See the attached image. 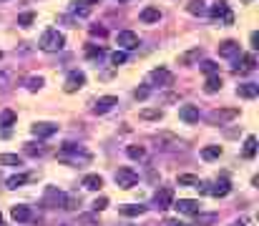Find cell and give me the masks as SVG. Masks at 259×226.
Here are the masks:
<instances>
[{
  "instance_id": "obj_1",
  "label": "cell",
  "mask_w": 259,
  "mask_h": 226,
  "mask_svg": "<svg viewBox=\"0 0 259 226\" xmlns=\"http://www.w3.org/2000/svg\"><path fill=\"white\" fill-rule=\"evenodd\" d=\"M58 158L63 164H71V166H86L91 164V151H86L83 146H76V143H63L58 148Z\"/></svg>"
},
{
  "instance_id": "obj_2",
  "label": "cell",
  "mask_w": 259,
  "mask_h": 226,
  "mask_svg": "<svg viewBox=\"0 0 259 226\" xmlns=\"http://www.w3.org/2000/svg\"><path fill=\"white\" fill-rule=\"evenodd\" d=\"M38 45H40V51H46V53H58V51H63V45H66V35L56 28H48L40 35Z\"/></svg>"
},
{
  "instance_id": "obj_3",
  "label": "cell",
  "mask_w": 259,
  "mask_h": 226,
  "mask_svg": "<svg viewBox=\"0 0 259 226\" xmlns=\"http://www.w3.org/2000/svg\"><path fill=\"white\" fill-rule=\"evenodd\" d=\"M136 184H139V173H136L134 169L123 166V169L116 171V186H118V189H134Z\"/></svg>"
},
{
  "instance_id": "obj_4",
  "label": "cell",
  "mask_w": 259,
  "mask_h": 226,
  "mask_svg": "<svg viewBox=\"0 0 259 226\" xmlns=\"http://www.w3.org/2000/svg\"><path fill=\"white\" fill-rule=\"evenodd\" d=\"M236 116H239V111H236V108H217V111L209 113V121H211L214 126H224V123L234 121Z\"/></svg>"
},
{
  "instance_id": "obj_5",
  "label": "cell",
  "mask_w": 259,
  "mask_h": 226,
  "mask_svg": "<svg viewBox=\"0 0 259 226\" xmlns=\"http://www.w3.org/2000/svg\"><path fill=\"white\" fill-rule=\"evenodd\" d=\"M179 214H184V216H199V211H201V203L199 201H194V198H179V201H174L171 203Z\"/></svg>"
},
{
  "instance_id": "obj_6",
  "label": "cell",
  "mask_w": 259,
  "mask_h": 226,
  "mask_svg": "<svg viewBox=\"0 0 259 226\" xmlns=\"http://www.w3.org/2000/svg\"><path fill=\"white\" fill-rule=\"evenodd\" d=\"M209 15L214 18V20H224L227 23V26H231V23H234V13L229 10V5H227V0H217V3H214L211 5V10H209Z\"/></svg>"
},
{
  "instance_id": "obj_7",
  "label": "cell",
  "mask_w": 259,
  "mask_h": 226,
  "mask_svg": "<svg viewBox=\"0 0 259 226\" xmlns=\"http://www.w3.org/2000/svg\"><path fill=\"white\" fill-rule=\"evenodd\" d=\"M83 85H86V76L81 71H71L66 83H63V90H66V93H76V90H81Z\"/></svg>"
},
{
  "instance_id": "obj_8",
  "label": "cell",
  "mask_w": 259,
  "mask_h": 226,
  "mask_svg": "<svg viewBox=\"0 0 259 226\" xmlns=\"http://www.w3.org/2000/svg\"><path fill=\"white\" fill-rule=\"evenodd\" d=\"M30 131H33L35 139H51V136L58 131V126L56 123H48V121H40V123H33Z\"/></svg>"
},
{
  "instance_id": "obj_9",
  "label": "cell",
  "mask_w": 259,
  "mask_h": 226,
  "mask_svg": "<svg viewBox=\"0 0 259 226\" xmlns=\"http://www.w3.org/2000/svg\"><path fill=\"white\" fill-rule=\"evenodd\" d=\"M116 43L121 45L123 51H134L136 45H139V35H136L134 30H121L118 38H116Z\"/></svg>"
},
{
  "instance_id": "obj_10",
  "label": "cell",
  "mask_w": 259,
  "mask_h": 226,
  "mask_svg": "<svg viewBox=\"0 0 259 226\" xmlns=\"http://www.w3.org/2000/svg\"><path fill=\"white\" fill-rule=\"evenodd\" d=\"M114 106H118V98L116 96H101L96 101V106H93V113H96V116H103V113H109Z\"/></svg>"
},
{
  "instance_id": "obj_11",
  "label": "cell",
  "mask_w": 259,
  "mask_h": 226,
  "mask_svg": "<svg viewBox=\"0 0 259 226\" xmlns=\"http://www.w3.org/2000/svg\"><path fill=\"white\" fill-rule=\"evenodd\" d=\"M148 81L156 83V85H169L174 81V76H171V71H166V68H154V71L148 73Z\"/></svg>"
},
{
  "instance_id": "obj_12",
  "label": "cell",
  "mask_w": 259,
  "mask_h": 226,
  "mask_svg": "<svg viewBox=\"0 0 259 226\" xmlns=\"http://www.w3.org/2000/svg\"><path fill=\"white\" fill-rule=\"evenodd\" d=\"M254 68H257V58H254L252 53H244V56L239 58V63L234 65V71H236V73H252Z\"/></svg>"
},
{
  "instance_id": "obj_13",
  "label": "cell",
  "mask_w": 259,
  "mask_h": 226,
  "mask_svg": "<svg viewBox=\"0 0 259 226\" xmlns=\"http://www.w3.org/2000/svg\"><path fill=\"white\" fill-rule=\"evenodd\" d=\"M10 216H13L18 224H26V221L33 219V211H30V206H26V203H18V206L10 209Z\"/></svg>"
},
{
  "instance_id": "obj_14",
  "label": "cell",
  "mask_w": 259,
  "mask_h": 226,
  "mask_svg": "<svg viewBox=\"0 0 259 226\" xmlns=\"http://www.w3.org/2000/svg\"><path fill=\"white\" fill-rule=\"evenodd\" d=\"M236 96L252 101V98L259 96V85H257V83H239V85H236Z\"/></svg>"
},
{
  "instance_id": "obj_15",
  "label": "cell",
  "mask_w": 259,
  "mask_h": 226,
  "mask_svg": "<svg viewBox=\"0 0 259 226\" xmlns=\"http://www.w3.org/2000/svg\"><path fill=\"white\" fill-rule=\"evenodd\" d=\"M171 203H174V191H171L169 186L159 189V191H156V206H159V209H169Z\"/></svg>"
},
{
  "instance_id": "obj_16",
  "label": "cell",
  "mask_w": 259,
  "mask_h": 226,
  "mask_svg": "<svg viewBox=\"0 0 259 226\" xmlns=\"http://www.w3.org/2000/svg\"><path fill=\"white\" fill-rule=\"evenodd\" d=\"M179 118L184 123H197L199 121V108L197 106H181L179 108Z\"/></svg>"
},
{
  "instance_id": "obj_17",
  "label": "cell",
  "mask_w": 259,
  "mask_h": 226,
  "mask_svg": "<svg viewBox=\"0 0 259 226\" xmlns=\"http://www.w3.org/2000/svg\"><path fill=\"white\" fill-rule=\"evenodd\" d=\"M229 191H231V184L227 178H222V181H217L211 189H209V194L214 196V198H224V196H229Z\"/></svg>"
},
{
  "instance_id": "obj_18",
  "label": "cell",
  "mask_w": 259,
  "mask_h": 226,
  "mask_svg": "<svg viewBox=\"0 0 259 226\" xmlns=\"http://www.w3.org/2000/svg\"><path fill=\"white\" fill-rule=\"evenodd\" d=\"M219 56H222V58L239 56V43H236V40H224V43L219 45Z\"/></svg>"
},
{
  "instance_id": "obj_19",
  "label": "cell",
  "mask_w": 259,
  "mask_h": 226,
  "mask_svg": "<svg viewBox=\"0 0 259 226\" xmlns=\"http://www.w3.org/2000/svg\"><path fill=\"white\" fill-rule=\"evenodd\" d=\"M199 58H201V48L197 45V48H191V51L179 56V65H194V63H199Z\"/></svg>"
},
{
  "instance_id": "obj_20",
  "label": "cell",
  "mask_w": 259,
  "mask_h": 226,
  "mask_svg": "<svg viewBox=\"0 0 259 226\" xmlns=\"http://www.w3.org/2000/svg\"><path fill=\"white\" fill-rule=\"evenodd\" d=\"M161 20V10L154 8V5H148L141 10V23H146V26H151V23H159Z\"/></svg>"
},
{
  "instance_id": "obj_21",
  "label": "cell",
  "mask_w": 259,
  "mask_h": 226,
  "mask_svg": "<svg viewBox=\"0 0 259 226\" xmlns=\"http://www.w3.org/2000/svg\"><path fill=\"white\" fill-rule=\"evenodd\" d=\"M101 186H103V178L98 173H88L83 178V189H88V191H101Z\"/></svg>"
},
{
  "instance_id": "obj_22",
  "label": "cell",
  "mask_w": 259,
  "mask_h": 226,
  "mask_svg": "<svg viewBox=\"0 0 259 226\" xmlns=\"http://www.w3.org/2000/svg\"><path fill=\"white\" fill-rule=\"evenodd\" d=\"M204 90L206 93H217V90H222V76H206V83H204Z\"/></svg>"
},
{
  "instance_id": "obj_23",
  "label": "cell",
  "mask_w": 259,
  "mask_h": 226,
  "mask_svg": "<svg viewBox=\"0 0 259 226\" xmlns=\"http://www.w3.org/2000/svg\"><path fill=\"white\" fill-rule=\"evenodd\" d=\"M63 198H66V194H63V191H56V189H48L46 191V203H53V206H60L63 209Z\"/></svg>"
},
{
  "instance_id": "obj_24",
  "label": "cell",
  "mask_w": 259,
  "mask_h": 226,
  "mask_svg": "<svg viewBox=\"0 0 259 226\" xmlns=\"http://www.w3.org/2000/svg\"><path fill=\"white\" fill-rule=\"evenodd\" d=\"M0 166H23V158L18 153H0Z\"/></svg>"
},
{
  "instance_id": "obj_25",
  "label": "cell",
  "mask_w": 259,
  "mask_h": 226,
  "mask_svg": "<svg viewBox=\"0 0 259 226\" xmlns=\"http://www.w3.org/2000/svg\"><path fill=\"white\" fill-rule=\"evenodd\" d=\"M118 211L123 216H141L144 214V206H141V203H123V206H118Z\"/></svg>"
},
{
  "instance_id": "obj_26",
  "label": "cell",
  "mask_w": 259,
  "mask_h": 226,
  "mask_svg": "<svg viewBox=\"0 0 259 226\" xmlns=\"http://www.w3.org/2000/svg\"><path fill=\"white\" fill-rule=\"evenodd\" d=\"M219 156H222V148H219V146H206V148H201V158H204V161H217Z\"/></svg>"
},
{
  "instance_id": "obj_27",
  "label": "cell",
  "mask_w": 259,
  "mask_h": 226,
  "mask_svg": "<svg viewBox=\"0 0 259 226\" xmlns=\"http://www.w3.org/2000/svg\"><path fill=\"white\" fill-rule=\"evenodd\" d=\"M186 10L191 15H204L206 13V3H204V0H191V3L186 5Z\"/></svg>"
},
{
  "instance_id": "obj_28",
  "label": "cell",
  "mask_w": 259,
  "mask_h": 226,
  "mask_svg": "<svg viewBox=\"0 0 259 226\" xmlns=\"http://www.w3.org/2000/svg\"><path fill=\"white\" fill-rule=\"evenodd\" d=\"M30 181V176H26V173H18V176H10L5 184H8V189H18V186H23V184H28Z\"/></svg>"
},
{
  "instance_id": "obj_29",
  "label": "cell",
  "mask_w": 259,
  "mask_h": 226,
  "mask_svg": "<svg viewBox=\"0 0 259 226\" xmlns=\"http://www.w3.org/2000/svg\"><path fill=\"white\" fill-rule=\"evenodd\" d=\"M199 184H201L199 176H194V173H181L179 176V186H194V189H197Z\"/></svg>"
},
{
  "instance_id": "obj_30",
  "label": "cell",
  "mask_w": 259,
  "mask_h": 226,
  "mask_svg": "<svg viewBox=\"0 0 259 226\" xmlns=\"http://www.w3.org/2000/svg\"><path fill=\"white\" fill-rule=\"evenodd\" d=\"M126 153H128V158H134V161H144L146 158V148L144 146H128Z\"/></svg>"
},
{
  "instance_id": "obj_31",
  "label": "cell",
  "mask_w": 259,
  "mask_h": 226,
  "mask_svg": "<svg viewBox=\"0 0 259 226\" xmlns=\"http://www.w3.org/2000/svg\"><path fill=\"white\" fill-rule=\"evenodd\" d=\"M257 156V139L254 136H247L244 141V158H254Z\"/></svg>"
},
{
  "instance_id": "obj_32",
  "label": "cell",
  "mask_w": 259,
  "mask_h": 226,
  "mask_svg": "<svg viewBox=\"0 0 259 226\" xmlns=\"http://www.w3.org/2000/svg\"><path fill=\"white\" fill-rule=\"evenodd\" d=\"M15 118H18V116H15V113H13L10 108H5L3 113H0V126H5V128H10V126L15 123Z\"/></svg>"
},
{
  "instance_id": "obj_33",
  "label": "cell",
  "mask_w": 259,
  "mask_h": 226,
  "mask_svg": "<svg viewBox=\"0 0 259 226\" xmlns=\"http://www.w3.org/2000/svg\"><path fill=\"white\" fill-rule=\"evenodd\" d=\"M33 23H35V13H20L18 15V26L20 28H30Z\"/></svg>"
},
{
  "instance_id": "obj_34",
  "label": "cell",
  "mask_w": 259,
  "mask_h": 226,
  "mask_svg": "<svg viewBox=\"0 0 259 226\" xmlns=\"http://www.w3.org/2000/svg\"><path fill=\"white\" fill-rule=\"evenodd\" d=\"M78 203H81V198L76 194H66V198H63V209L73 211V209H78Z\"/></svg>"
},
{
  "instance_id": "obj_35",
  "label": "cell",
  "mask_w": 259,
  "mask_h": 226,
  "mask_svg": "<svg viewBox=\"0 0 259 226\" xmlns=\"http://www.w3.org/2000/svg\"><path fill=\"white\" fill-rule=\"evenodd\" d=\"M71 13H73V15H78V18H86V15L91 13V5H88V3H73Z\"/></svg>"
},
{
  "instance_id": "obj_36",
  "label": "cell",
  "mask_w": 259,
  "mask_h": 226,
  "mask_svg": "<svg viewBox=\"0 0 259 226\" xmlns=\"http://www.w3.org/2000/svg\"><path fill=\"white\" fill-rule=\"evenodd\" d=\"M164 116V113L159 111V108H146V111H141V118H148V121H159Z\"/></svg>"
},
{
  "instance_id": "obj_37",
  "label": "cell",
  "mask_w": 259,
  "mask_h": 226,
  "mask_svg": "<svg viewBox=\"0 0 259 226\" xmlns=\"http://www.w3.org/2000/svg\"><path fill=\"white\" fill-rule=\"evenodd\" d=\"M201 71H204L206 76H217V73H219V65L214 63V60H204V63H201Z\"/></svg>"
},
{
  "instance_id": "obj_38",
  "label": "cell",
  "mask_w": 259,
  "mask_h": 226,
  "mask_svg": "<svg viewBox=\"0 0 259 226\" xmlns=\"http://www.w3.org/2000/svg\"><path fill=\"white\" fill-rule=\"evenodd\" d=\"M28 156H43L46 153V148H43L40 143H26V148H23Z\"/></svg>"
},
{
  "instance_id": "obj_39",
  "label": "cell",
  "mask_w": 259,
  "mask_h": 226,
  "mask_svg": "<svg viewBox=\"0 0 259 226\" xmlns=\"http://www.w3.org/2000/svg\"><path fill=\"white\" fill-rule=\"evenodd\" d=\"M148 96H151V88H148V85H141V88L134 90V98H136V101H146Z\"/></svg>"
},
{
  "instance_id": "obj_40",
  "label": "cell",
  "mask_w": 259,
  "mask_h": 226,
  "mask_svg": "<svg viewBox=\"0 0 259 226\" xmlns=\"http://www.w3.org/2000/svg\"><path fill=\"white\" fill-rule=\"evenodd\" d=\"M106 51L101 48V45H88V48H86V56H88V58H101Z\"/></svg>"
},
{
  "instance_id": "obj_41",
  "label": "cell",
  "mask_w": 259,
  "mask_h": 226,
  "mask_svg": "<svg viewBox=\"0 0 259 226\" xmlns=\"http://www.w3.org/2000/svg\"><path fill=\"white\" fill-rule=\"evenodd\" d=\"M43 85H46V81H43L40 76H33V78L28 81V90H40Z\"/></svg>"
},
{
  "instance_id": "obj_42",
  "label": "cell",
  "mask_w": 259,
  "mask_h": 226,
  "mask_svg": "<svg viewBox=\"0 0 259 226\" xmlns=\"http://www.w3.org/2000/svg\"><path fill=\"white\" fill-rule=\"evenodd\" d=\"M111 63L114 65H123L126 63V51H114L111 53Z\"/></svg>"
},
{
  "instance_id": "obj_43",
  "label": "cell",
  "mask_w": 259,
  "mask_h": 226,
  "mask_svg": "<svg viewBox=\"0 0 259 226\" xmlns=\"http://www.w3.org/2000/svg\"><path fill=\"white\" fill-rule=\"evenodd\" d=\"M197 219H199V226H209L217 221V214H206V216H197Z\"/></svg>"
},
{
  "instance_id": "obj_44",
  "label": "cell",
  "mask_w": 259,
  "mask_h": 226,
  "mask_svg": "<svg viewBox=\"0 0 259 226\" xmlns=\"http://www.w3.org/2000/svg\"><path fill=\"white\" fill-rule=\"evenodd\" d=\"M106 206H109V198H106V196H101V198L93 201V209H96V211H103Z\"/></svg>"
},
{
  "instance_id": "obj_45",
  "label": "cell",
  "mask_w": 259,
  "mask_h": 226,
  "mask_svg": "<svg viewBox=\"0 0 259 226\" xmlns=\"http://www.w3.org/2000/svg\"><path fill=\"white\" fill-rule=\"evenodd\" d=\"M91 35H98V38H103V35H106V28H101V26H93V28H91Z\"/></svg>"
},
{
  "instance_id": "obj_46",
  "label": "cell",
  "mask_w": 259,
  "mask_h": 226,
  "mask_svg": "<svg viewBox=\"0 0 259 226\" xmlns=\"http://www.w3.org/2000/svg\"><path fill=\"white\" fill-rule=\"evenodd\" d=\"M252 48H259V35L252 33Z\"/></svg>"
},
{
  "instance_id": "obj_47",
  "label": "cell",
  "mask_w": 259,
  "mask_h": 226,
  "mask_svg": "<svg viewBox=\"0 0 259 226\" xmlns=\"http://www.w3.org/2000/svg\"><path fill=\"white\" fill-rule=\"evenodd\" d=\"M231 226H247V221H244V219H239V221H234Z\"/></svg>"
},
{
  "instance_id": "obj_48",
  "label": "cell",
  "mask_w": 259,
  "mask_h": 226,
  "mask_svg": "<svg viewBox=\"0 0 259 226\" xmlns=\"http://www.w3.org/2000/svg\"><path fill=\"white\" fill-rule=\"evenodd\" d=\"M83 3H88V5H93V3H101V0H83Z\"/></svg>"
},
{
  "instance_id": "obj_49",
  "label": "cell",
  "mask_w": 259,
  "mask_h": 226,
  "mask_svg": "<svg viewBox=\"0 0 259 226\" xmlns=\"http://www.w3.org/2000/svg\"><path fill=\"white\" fill-rule=\"evenodd\" d=\"M118 3H128V0H118Z\"/></svg>"
},
{
  "instance_id": "obj_50",
  "label": "cell",
  "mask_w": 259,
  "mask_h": 226,
  "mask_svg": "<svg viewBox=\"0 0 259 226\" xmlns=\"http://www.w3.org/2000/svg\"><path fill=\"white\" fill-rule=\"evenodd\" d=\"M242 3H252V0H242Z\"/></svg>"
},
{
  "instance_id": "obj_51",
  "label": "cell",
  "mask_w": 259,
  "mask_h": 226,
  "mask_svg": "<svg viewBox=\"0 0 259 226\" xmlns=\"http://www.w3.org/2000/svg\"><path fill=\"white\" fill-rule=\"evenodd\" d=\"M0 226H3V219H0Z\"/></svg>"
},
{
  "instance_id": "obj_52",
  "label": "cell",
  "mask_w": 259,
  "mask_h": 226,
  "mask_svg": "<svg viewBox=\"0 0 259 226\" xmlns=\"http://www.w3.org/2000/svg\"><path fill=\"white\" fill-rule=\"evenodd\" d=\"M171 226H176V224H171ZM179 226H181V224H179Z\"/></svg>"
},
{
  "instance_id": "obj_53",
  "label": "cell",
  "mask_w": 259,
  "mask_h": 226,
  "mask_svg": "<svg viewBox=\"0 0 259 226\" xmlns=\"http://www.w3.org/2000/svg\"><path fill=\"white\" fill-rule=\"evenodd\" d=\"M0 58H3V53H0Z\"/></svg>"
},
{
  "instance_id": "obj_54",
  "label": "cell",
  "mask_w": 259,
  "mask_h": 226,
  "mask_svg": "<svg viewBox=\"0 0 259 226\" xmlns=\"http://www.w3.org/2000/svg\"><path fill=\"white\" fill-rule=\"evenodd\" d=\"M0 219H3V216H0Z\"/></svg>"
}]
</instances>
